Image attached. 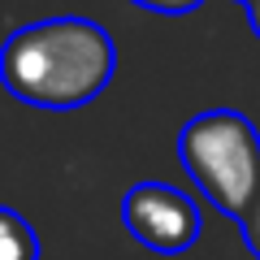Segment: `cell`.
I'll return each instance as SVG.
<instances>
[{
  "label": "cell",
  "instance_id": "6da1fadb",
  "mask_svg": "<svg viewBox=\"0 0 260 260\" xmlns=\"http://www.w3.org/2000/svg\"><path fill=\"white\" fill-rule=\"evenodd\" d=\"M117 74V48L87 18H44L18 26L0 48V83L35 109H83Z\"/></svg>",
  "mask_w": 260,
  "mask_h": 260
},
{
  "label": "cell",
  "instance_id": "7a4b0ae2",
  "mask_svg": "<svg viewBox=\"0 0 260 260\" xmlns=\"http://www.w3.org/2000/svg\"><path fill=\"white\" fill-rule=\"evenodd\" d=\"M178 156L213 208L243 221L260 195V135L239 109H208L178 135Z\"/></svg>",
  "mask_w": 260,
  "mask_h": 260
},
{
  "label": "cell",
  "instance_id": "3957f363",
  "mask_svg": "<svg viewBox=\"0 0 260 260\" xmlns=\"http://www.w3.org/2000/svg\"><path fill=\"white\" fill-rule=\"evenodd\" d=\"M121 225L156 256H182L200 239V208L169 182H135L121 200Z\"/></svg>",
  "mask_w": 260,
  "mask_h": 260
},
{
  "label": "cell",
  "instance_id": "277c9868",
  "mask_svg": "<svg viewBox=\"0 0 260 260\" xmlns=\"http://www.w3.org/2000/svg\"><path fill=\"white\" fill-rule=\"evenodd\" d=\"M0 260H39L35 230L13 208H0Z\"/></svg>",
  "mask_w": 260,
  "mask_h": 260
},
{
  "label": "cell",
  "instance_id": "5b68a950",
  "mask_svg": "<svg viewBox=\"0 0 260 260\" xmlns=\"http://www.w3.org/2000/svg\"><path fill=\"white\" fill-rule=\"evenodd\" d=\"M243 239H247V247L256 251V260H260V195H256V204L247 208V217H243Z\"/></svg>",
  "mask_w": 260,
  "mask_h": 260
},
{
  "label": "cell",
  "instance_id": "8992f818",
  "mask_svg": "<svg viewBox=\"0 0 260 260\" xmlns=\"http://www.w3.org/2000/svg\"><path fill=\"white\" fill-rule=\"evenodd\" d=\"M139 9H152V13H186V9H195L200 0H135Z\"/></svg>",
  "mask_w": 260,
  "mask_h": 260
},
{
  "label": "cell",
  "instance_id": "52a82bcc",
  "mask_svg": "<svg viewBox=\"0 0 260 260\" xmlns=\"http://www.w3.org/2000/svg\"><path fill=\"white\" fill-rule=\"evenodd\" d=\"M247 18H251V30L260 35V0H247Z\"/></svg>",
  "mask_w": 260,
  "mask_h": 260
}]
</instances>
